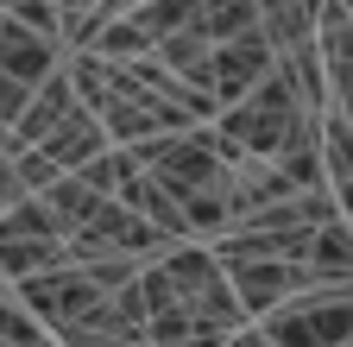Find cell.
I'll return each instance as SVG.
<instances>
[{"label": "cell", "instance_id": "cell-24", "mask_svg": "<svg viewBox=\"0 0 353 347\" xmlns=\"http://www.w3.org/2000/svg\"><path fill=\"white\" fill-rule=\"evenodd\" d=\"M334 208H341V221H353V177L334 184Z\"/></svg>", "mask_w": 353, "mask_h": 347}, {"label": "cell", "instance_id": "cell-26", "mask_svg": "<svg viewBox=\"0 0 353 347\" xmlns=\"http://www.w3.org/2000/svg\"><path fill=\"white\" fill-rule=\"evenodd\" d=\"M114 347H152V341H114Z\"/></svg>", "mask_w": 353, "mask_h": 347}, {"label": "cell", "instance_id": "cell-10", "mask_svg": "<svg viewBox=\"0 0 353 347\" xmlns=\"http://www.w3.org/2000/svg\"><path fill=\"white\" fill-rule=\"evenodd\" d=\"M316 45H322V70H328V108L353 120V13H341L334 0H322Z\"/></svg>", "mask_w": 353, "mask_h": 347}, {"label": "cell", "instance_id": "cell-29", "mask_svg": "<svg viewBox=\"0 0 353 347\" xmlns=\"http://www.w3.org/2000/svg\"><path fill=\"white\" fill-rule=\"evenodd\" d=\"M0 19H7V13H0Z\"/></svg>", "mask_w": 353, "mask_h": 347}, {"label": "cell", "instance_id": "cell-9", "mask_svg": "<svg viewBox=\"0 0 353 347\" xmlns=\"http://www.w3.org/2000/svg\"><path fill=\"white\" fill-rule=\"evenodd\" d=\"M221 196H228V221L240 228V221H252V215H265V208L290 202V196H296V184L284 177L272 158H246V164H234V170H228ZM234 228H228V234H234Z\"/></svg>", "mask_w": 353, "mask_h": 347}, {"label": "cell", "instance_id": "cell-1", "mask_svg": "<svg viewBox=\"0 0 353 347\" xmlns=\"http://www.w3.org/2000/svg\"><path fill=\"white\" fill-rule=\"evenodd\" d=\"M214 133L228 146H240L246 158H284L303 146H322V114H309L284 76H265L240 108H228L214 120Z\"/></svg>", "mask_w": 353, "mask_h": 347}, {"label": "cell", "instance_id": "cell-7", "mask_svg": "<svg viewBox=\"0 0 353 347\" xmlns=\"http://www.w3.org/2000/svg\"><path fill=\"white\" fill-rule=\"evenodd\" d=\"M221 272H228V284H234V297H240L246 322H265L278 303H290V297L309 290L303 266H290V259H221Z\"/></svg>", "mask_w": 353, "mask_h": 347}, {"label": "cell", "instance_id": "cell-12", "mask_svg": "<svg viewBox=\"0 0 353 347\" xmlns=\"http://www.w3.org/2000/svg\"><path fill=\"white\" fill-rule=\"evenodd\" d=\"M309 290H322V284H353V228L347 221H328L316 228V240H309V252L296 259Z\"/></svg>", "mask_w": 353, "mask_h": 347}, {"label": "cell", "instance_id": "cell-28", "mask_svg": "<svg viewBox=\"0 0 353 347\" xmlns=\"http://www.w3.org/2000/svg\"><path fill=\"white\" fill-rule=\"evenodd\" d=\"M7 7H19V0H0V13H7Z\"/></svg>", "mask_w": 353, "mask_h": 347}, {"label": "cell", "instance_id": "cell-19", "mask_svg": "<svg viewBox=\"0 0 353 347\" xmlns=\"http://www.w3.org/2000/svg\"><path fill=\"white\" fill-rule=\"evenodd\" d=\"M19 26H32L38 38H57V45H63V13H57V0H19V7H7ZM70 51V45H63Z\"/></svg>", "mask_w": 353, "mask_h": 347}, {"label": "cell", "instance_id": "cell-16", "mask_svg": "<svg viewBox=\"0 0 353 347\" xmlns=\"http://www.w3.org/2000/svg\"><path fill=\"white\" fill-rule=\"evenodd\" d=\"M88 51H95V57H108V63H139V57H152L158 45H152V32L126 13V19H108V26H101V38H95Z\"/></svg>", "mask_w": 353, "mask_h": 347}, {"label": "cell", "instance_id": "cell-3", "mask_svg": "<svg viewBox=\"0 0 353 347\" xmlns=\"http://www.w3.org/2000/svg\"><path fill=\"white\" fill-rule=\"evenodd\" d=\"M63 63H70V51L57 45V38H38V32L19 26L13 13L0 19V126H7V133L26 120L32 95H38Z\"/></svg>", "mask_w": 353, "mask_h": 347}, {"label": "cell", "instance_id": "cell-6", "mask_svg": "<svg viewBox=\"0 0 353 347\" xmlns=\"http://www.w3.org/2000/svg\"><path fill=\"white\" fill-rule=\"evenodd\" d=\"M13 297L26 303V310L51 328V335H63L70 322H82L88 310H101V284L88 278L82 266H51V272H38V278H19L13 284Z\"/></svg>", "mask_w": 353, "mask_h": 347}, {"label": "cell", "instance_id": "cell-23", "mask_svg": "<svg viewBox=\"0 0 353 347\" xmlns=\"http://www.w3.org/2000/svg\"><path fill=\"white\" fill-rule=\"evenodd\" d=\"M228 347H272V341H265V328L252 322V328H240V335H228Z\"/></svg>", "mask_w": 353, "mask_h": 347}, {"label": "cell", "instance_id": "cell-13", "mask_svg": "<svg viewBox=\"0 0 353 347\" xmlns=\"http://www.w3.org/2000/svg\"><path fill=\"white\" fill-rule=\"evenodd\" d=\"M278 76L296 89V101H303L309 114H328V70H322V45H316V38L296 45V51H284V57H278Z\"/></svg>", "mask_w": 353, "mask_h": 347}, {"label": "cell", "instance_id": "cell-17", "mask_svg": "<svg viewBox=\"0 0 353 347\" xmlns=\"http://www.w3.org/2000/svg\"><path fill=\"white\" fill-rule=\"evenodd\" d=\"M202 7H208L202 32L214 38V45H234V38L259 32V0H202Z\"/></svg>", "mask_w": 353, "mask_h": 347}, {"label": "cell", "instance_id": "cell-20", "mask_svg": "<svg viewBox=\"0 0 353 347\" xmlns=\"http://www.w3.org/2000/svg\"><path fill=\"white\" fill-rule=\"evenodd\" d=\"M13 164H19V184H26V190H32V196H44V190H51V184H57V177H63V170H57V164H51V158H44V152H38V146H32V152H19V158H13Z\"/></svg>", "mask_w": 353, "mask_h": 347}, {"label": "cell", "instance_id": "cell-22", "mask_svg": "<svg viewBox=\"0 0 353 347\" xmlns=\"http://www.w3.org/2000/svg\"><path fill=\"white\" fill-rule=\"evenodd\" d=\"M95 7H101V0H57V13H63V26H70V19H88Z\"/></svg>", "mask_w": 353, "mask_h": 347}, {"label": "cell", "instance_id": "cell-21", "mask_svg": "<svg viewBox=\"0 0 353 347\" xmlns=\"http://www.w3.org/2000/svg\"><path fill=\"white\" fill-rule=\"evenodd\" d=\"M26 196H32V190L19 184V164H13V158H0V215H13Z\"/></svg>", "mask_w": 353, "mask_h": 347}, {"label": "cell", "instance_id": "cell-18", "mask_svg": "<svg viewBox=\"0 0 353 347\" xmlns=\"http://www.w3.org/2000/svg\"><path fill=\"white\" fill-rule=\"evenodd\" d=\"M322 164H328V190L353 177V120L347 114H322Z\"/></svg>", "mask_w": 353, "mask_h": 347}, {"label": "cell", "instance_id": "cell-11", "mask_svg": "<svg viewBox=\"0 0 353 347\" xmlns=\"http://www.w3.org/2000/svg\"><path fill=\"white\" fill-rule=\"evenodd\" d=\"M38 152L51 158V164L63 170V177H76L82 164H95L101 152H114V139H108V126H101L95 114H88V108H76V114H70V120L57 126V133L38 146Z\"/></svg>", "mask_w": 353, "mask_h": 347}, {"label": "cell", "instance_id": "cell-15", "mask_svg": "<svg viewBox=\"0 0 353 347\" xmlns=\"http://www.w3.org/2000/svg\"><path fill=\"white\" fill-rule=\"evenodd\" d=\"M132 19L152 32V45H164V38H176V32H202L208 7H202V0H139Z\"/></svg>", "mask_w": 353, "mask_h": 347}, {"label": "cell", "instance_id": "cell-4", "mask_svg": "<svg viewBox=\"0 0 353 347\" xmlns=\"http://www.w3.org/2000/svg\"><path fill=\"white\" fill-rule=\"evenodd\" d=\"M272 347H353V284H322L259 322Z\"/></svg>", "mask_w": 353, "mask_h": 347}, {"label": "cell", "instance_id": "cell-8", "mask_svg": "<svg viewBox=\"0 0 353 347\" xmlns=\"http://www.w3.org/2000/svg\"><path fill=\"white\" fill-rule=\"evenodd\" d=\"M265 76H278V51H272V38H265V26L234 38V45H214V101H221V114L240 108Z\"/></svg>", "mask_w": 353, "mask_h": 347}, {"label": "cell", "instance_id": "cell-2", "mask_svg": "<svg viewBox=\"0 0 353 347\" xmlns=\"http://www.w3.org/2000/svg\"><path fill=\"white\" fill-rule=\"evenodd\" d=\"M132 158H139V170H152L176 202L221 196V184H228V170H234L228 152H221V133H214V126L170 133V139H145V146H132Z\"/></svg>", "mask_w": 353, "mask_h": 347}, {"label": "cell", "instance_id": "cell-25", "mask_svg": "<svg viewBox=\"0 0 353 347\" xmlns=\"http://www.w3.org/2000/svg\"><path fill=\"white\" fill-rule=\"evenodd\" d=\"M38 347H63V341H57V335H44V341H38Z\"/></svg>", "mask_w": 353, "mask_h": 347}, {"label": "cell", "instance_id": "cell-5", "mask_svg": "<svg viewBox=\"0 0 353 347\" xmlns=\"http://www.w3.org/2000/svg\"><path fill=\"white\" fill-rule=\"evenodd\" d=\"M51 266H70V240L57 215L44 208V196H26L13 215H0V272H7V284H19Z\"/></svg>", "mask_w": 353, "mask_h": 347}, {"label": "cell", "instance_id": "cell-14", "mask_svg": "<svg viewBox=\"0 0 353 347\" xmlns=\"http://www.w3.org/2000/svg\"><path fill=\"white\" fill-rule=\"evenodd\" d=\"M44 208L57 215V228H63V240H70V234H82V228L108 208V196H95L82 177H57L51 190H44Z\"/></svg>", "mask_w": 353, "mask_h": 347}, {"label": "cell", "instance_id": "cell-27", "mask_svg": "<svg viewBox=\"0 0 353 347\" xmlns=\"http://www.w3.org/2000/svg\"><path fill=\"white\" fill-rule=\"evenodd\" d=\"M334 7H341V13H353V0H334Z\"/></svg>", "mask_w": 353, "mask_h": 347}]
</instances>
